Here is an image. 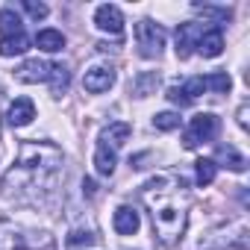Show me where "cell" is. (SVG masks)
<instances>
[{
    "instance_id": "obj_1",
    "label": "cell",
    "mask_w": 250,
    "mask_h": 250,
    "mask_svg": "<svg viewBox=\"0 0 250 250\" xmlns=\"http://www.w3.org/2000/svg\"><path fill=\"white\" fill-rule=\"evenodd\" d=\"M186 180L177 174H156L142 186V197L150 209L153 229L162 244H177L186 232L188 218V191Z\"/></svg>"
},
{
    "instance_id": "obj_2",
    "label": "cell",
    "mask_w": 250,
    "mask_h": 250,
    "mask_svg": "<svg viewBox=\"0 0 250 250\" xmlns=\"http://www.w3.org/2000/svg\"><path fill=\"white\" fill-rule=\"evenodd\" d=\"M62 162V153L59 147L53 145H42V142H24L21 150H18V168L24 171H33V174H42V171H56Z\"/></svg>"
},
{
    "instance_id": "obj_3",
    "label": "cell",
    "mask_w": 250,
    "mask_h": 250,
    "mask_svg": "<svg viewBox=\"0 0 250 250\" xmlns=\"http://www.w3.org/2000/svg\"><path fill=\"white\" fill-rule=\"evenodd\" d=\"M218 130H221V121H218L212 112H200V115H194V118H191L188 130H186V136H183V145L191 150V147H197V145L215 142Z\"/></svg>"
},
{
    "instance_id": "obj_4",
    "label": "cell",
    "mask_w": 250,
    "mask_h": 250,
    "mask_svg": "<svg viewBox=\"0 0 250 250\" xmlns=\"http://www.w3.org/2000/svg\"><path fill=\"white\" fill-rule=\"evenodd\" d=\"M136 44L145 59H156L165 47V30L153 21H139L136 24Z\"/></svg>"
},
{
    "instance_id": "obj_5",
    "label": "cell",
    "mask_w": 250,
    "mask_h": 250,
    "mask_svg": "<svg viewBox=\"0 0 250 250\" xmlns=\"http://www.w3.org/2000/svg\"><path fill=\"white\" fill-rule=\"evenodd\" d=\"M112 83H115V71H112L109 65H94V68H88L85 77H83V88L91 91V94H103V91H109Z\"/></svg>"
},
{
    "instance_id": "obj_6",
    "label": "cell",
    "mask_w": 250,
    "mask_h": 250,
    "mask_svg": "<svg viewBox=\"0 0 250 250\" xmlns=\"http://www.w3.org/2000/svg\"><path fill=\"white\" fill-rule=\"evenodd\" d=\"M203 36V27L197 21H188V24H180L177 27V56L180 59H188L191 50L197 47V39Z\"/></svg>"
},
{
    "instance_id": "obj_7",
    "label": "cell",
    "mask_w": 250,
    "mask_h": 250,
    "mask_svg": "<svg viewBox=\"0 0 250 250\" xmlns=\"http://www.w3.org/2000/svg\"><path fill=\"white\" fill-rule=\"evenodd\" d=\"M47 77H50V62H44V59H27L21 68H15V80L27 83V85L47 83Z\"/></svg>"
},
{
    "instance_id": "obj_8",
    "label": "cell",
    "mask_w": 250,
    "mask_h": 250,
    "mask_svg": "<svg viewBox=\"0 0 250 250\" xmlns=\"http://www.w3.org/2000/svg\"><path fill=\"white\" fill-rule=\"evenodd\" d=\"M94 24H97V30H103V33L121 36V30H124V15H121L118 6L103 3V6H97V12H94Z\"/></svg>"
},
{
    "instance_id": "obj_9",
    "label": "cell",
    "mask_w": 250,
    "mask_h": 250,
    "mask_svg": "<svg viewBox=\"0 0 250 250\" xmlns=\"http://www.w3.org/2000/svg\"><path fill=\"white\" fill-rule=\"evenodd\" d=\"M112 227L118 235H136L139 227H142V218L133 206H118L115 209V218H112Z\"/></svg>"
},
{
    "instance_id": "obj_10",
    "label": "cell",
    "mask_w": 250,
    "mask_h": 250,
    "mask_svg": "<svg viewBox=\"0 0 250 250\" xmlns=\"http://www.w3.org/2000/svg\"><path fill=\"white\" fill-rule=\"evenodd\" d=\"M36 118V106L30 97H15L9 112H6V121H9V127H27V124Z\"/></svg>"
},
{
    "instance_id": "obj_11",
    "label": "cell",
    "mask_w": 250,
    "mask_h": 250,
    "mask_svg": "<svg viewBox=\"0 0 250 250\" xmlns=\"http://www.w3.org/2000/svg\"><path fill=\"white\" fill-rule=\"evenodd\" d=\"M197 50H200V56H206V59L221 56V53H224V33H221L218 27L203 30V36L197 39Z\"/></svg>"
},
{
    "instance_id": "obj_12",
    "label": "cell",
    "mask_w": 250,
    "mask_h": 250,
    "mask_svg": "<svg viewBox=\"0 0 250 250\" xmlns=\"http://www.w3.org/2000/svg\"><path fill=\"white\" fill-rule=\"evenodd\" d=\"M130 133H133V127H130L127 121H115V124H109V127L103 130L100 142H103V145H112V147H121L124 142L130 139Z\"/></svg>"
},
{
    "instance_id": "obj_13",
    "label": "cell",
    "mask_w": 250,
    "mask_h": 250,
    "mask_svg": "<svg viewBox=\"0 0 250 250\" xmlns=\"http://www.w3.org/2000/svg\"><path fill=\"white\" fill-rule=\"evenodd\" d=\"M115 165H118L115 150L100 142L97 150H94V168H97V174H100V177H112V174H115Z\"/></svg>"
},
{
    "instance_id": "obj_14",
    "label": "cell",
    "mask_w": 250,
    "mask_h": 250,
    "mask_svg": "<svg viewBox=\"0 0 250 250\" xmlns=\"http://www.w3.org/2000/svg\"><path fill=\"white\" fill-rule=\"evenodd\" d=\"M30 50V39L24 36V33H18V36H6V39H0V56H21V53H27Z\"/></svg>"
},
{
    "instance_id": "obj_15",
    "label": "cell",
    "mask_w": 250,
    "mask_h": 250,
    "mask_svg": "<svg viewBox=\"0 0 250 250\" xmlns=\"http://www.w3.org/2000/svg\"><path fill=\"white\" fill-rule=\"evenodd\" d=\"M212 162H215V165H218V162H224V168H229V171H238V174L247 168V159H244L241 153H235L229 145H227V147H218V153H215V159H212Z\"/></svg>"
},
{
    "instance_id": "obj_16",
    "label": "cell",
    "mask_w": 250,
    "mask_h": 250,
    "mask_svg": "<svg viewBox=\"0 0 250 250\" xmlns=\"http://www.w3.org/2000/svg\"><path fill=\"white\" fill-rule=\"evenodd\" d=\"M36 44H39L44 53H59V50L65 47V36H62L59 30H42V33L36 36Z\"/></svg>"
},
{
    "instance_id": "obj_17",
    "label": "cell",
    "mask_w": 250,
    "mask_h": 250,
    "mask_svg": "<svg viewBox=\"0 0 250 250\" xmlns=\"http://www.w3.org/2000/svg\"><path fill=\"white\" fill-rule=\"evenodd\" d=\"M0 33H3V39L24 33V30H21V15H18L12 6H3V9H0Z\"/></svg>"
},
{
    "instance_id": "obj_18",
    "label": "cell",
    "mask_w": 250,
    "mask_h": 250,
    "mask_svg": "<svg viewBox=\"0 0 250 250\" xmlns=\"http://www.w3.org/2000/svg\"><path fill=\"white\" fill-rule=\"evenodd\" d=\"M47 83H50V91H53V94H65V91H68V83H71L68 68H65L62 62L50 65V77H47Z\"/></svg>"
},
{
    "instance_id": "obj_19",
    "label": "cell",
    "mask_w": 250,
    "mask_h": 250,
    "mask_svg": "<svg viewBox=\"0 0 250 250\" xmlns=\"http://www.w3.org/2000/svg\"><path fill=\"white\" fill-rule=\"evenodd\" d=\"M156 85H159V74H156V71H147V74H139V77H136L133 91H136L139 97H147V94L156 91Z\"/></svg>"
},
{
    "instance_id": "obj_20",
    "label": "cell",
    "mask_w": 250,
    "mask_h": 250,
    "mask_svg": "<svg viewBox=\"0 0 250 250\" xmlns=\"http://www.w3.org/2000/svg\"><path fill=\"white\" fill-rule=\"evenodd\" d=\"M194 171H197V186H212L215 183V174H218V165L212 159H197L194 162Z\"/></svg>"
},
{
    "instance_id": "obj_21",
    "label": "cell",
    "mask_w": 250,
    "mask_h": 250,
    "mask_svg": "<svg viewBox=\"0 0 250 250\" xmlns=\"http://www.w3.org/2000/svg\"><path fill=\"white\" fill-rule=\"evenodd\" d=\"M203 83H206V88H212L215 94H227V91H229V85H232V80H229V74H227V71H215V74L203 77Z\"/></svg>"
},
{
    "instance_id": "obj_22",
    "label": "cell",
    "mask_w": 250,
    "mask_h": 250,
    "mask_svg": "<svg viewBox=\"0 0 250 250\" xmlns=\"http://www.w3.org/2000/svg\"><path fill=\"white\" fill-rule=\"evenodd\" d=\"M153 127L162 130V133H171V130L180 127V115H177V112H159V115L153 118Z\"/></svg>"
},
{
    "instance_id": "obj_23",
    "label": "cell",
    "mask_w": 250,
    "mask_h": 250,
    "mask_svg": "<svg viewBox=\"0 0 250 250\" xmlns=\"http://www.w3.org/2000/svg\"><path fill=\"white\" fill-rule=\"evenodd\" d=\"M200 15H206V18H215V21H229V15H232V9H227V6H194Z\"/></svg>"
},
{
    "instance_id": "obj_24",
    "label": "cell",
    "mask_w": 250,
    "mask_h": 250,
    "mask_svg": "<svg viewBox=\"0 0 250 250\" xmlns=\"http://www.w3.org/2000/svg\"><path fill=\"white\" fill-rule=\"evenodd\" d=\"M183 91H186V97H188V100L200 97V94L206 91V83H203V77H191V80H186V83H183Z\"/></svg>"
},
{
    "instance_id": "obj_25",
    "label": "cell",
    "mask_w": 250,
    "mask_h": 250,
    "mask_svg": "<svg viewBox=\"0 0 250 250\" xmlns=\"http://www.w3.org/2000/svg\"><path fill=\"white\" fill-rule=\"evenodd\" d=\"M24 9H27V15H30L33 21H42V18L50 15V9H47L44 3H36V0H24Z\"/></svg>"
},
{
    "instance_id": "obj_26",
    "label": "cell",
    "mask_w": 250,
    "mask_h": 250,
    "mask_svg": "<svg viewBox=\"0 0 250 250\" xmlns=\"http://www.w3.org/2000/svg\"><path fill=\"white\" fill-rule=\"evenodd\" d=\"M168 100H171L174 106H188V103H191V100L186 97L183 85H171V88H168Z\"/></svg>"
},
{
    "instance_id": "obj_27",
    "label": "cell",
    "mask_w": 250,
    "mask_h": 250,
    "mask_svg": "<svg viewBox=\"0 0 250 250\" xmlns=\"http://www.w3.org/2000/svg\"><path fill=\"white\" fill-rule=\"evenodd\" d=\"M238 127L247 130V103H241V109H238Z\"/></svg>"
},
{
    "instance_id": "obj_28",
    "label": "cell",
    "mask_w": 250,
    "mask_h": 250,
    "mask_svg": "<svg viewBox=\"0 0 250 250\" xmlns=\"http://www.w3.org/2000/svg\"><path fill=\"white\" fill-rule=\"evenodd\" d=\"M83 191H85L88 197H94V194H97V186H94V180H83Z\"/></svg>"
}]
</instances>
